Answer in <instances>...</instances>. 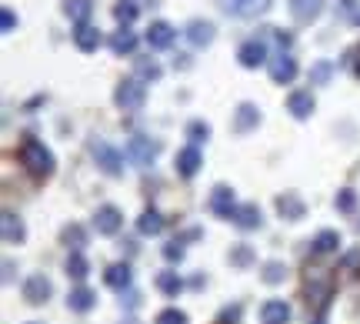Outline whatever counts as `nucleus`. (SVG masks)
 Wrapping results in <instances>:
<instances>
[{
    "label": "nucleus",
    "mask_w": 360,
    "mask_h": 324,
    "mask_svg": "<svg viewBox=\"0 0 360 324\" xmlns=\"http://www.w3.org/2000/svg\"><path fill=\"white\" fill-rule=\"evenodd\" d=\"M20 164H24L33 177H40V181L54 174V154H50L37 138H24V144H20Z\"/></svg>",
    "instance_id": "obj_1"
},
{
    "label": "nucleus",
    "mask_w": 360,
    "mask_h": 324,
    "mask_svg": "<svg viewBox=\"0 0 360 324\" xmlns=\"http://www.w3.org/2000/svg\"><path fill=\"white\" fill-rule=\"evenodd\" d=\"M90 154H93L97 168L104 170V174H110V177L123 174V154H120L117 147H110L107 140H93V144H90Z\"/></svg>",
    "instance_id": "obj_2"
},
{
    "label": "nucleus",
    "mask_w": 360,
    "mask_h": 324,
    "mask_svg": "<svg viewBox=\"0 0 360 324\" xmlns=\"http://www.w3.org/2000/svg\"><path fill=\"white\" fill-rule=\"evenodd\" d=\"M114 101H117L123 110H140L144 108V101H147V91H144V84L137 78H127L117 84V91H114Z\"/></svg>",
    "instance_id": "obj_3"
},
{
    "label": "nucleus",
    "mask_w": 360,
    "mask_h": 324,
    "mask_svg": "<svg viewBox=\"0 0 360 324\" xmlns=\"http://www.w3.org/2000/svg\"><path fill=\"white\" fill-rule=\"evenodd\" d=\"M127 157H130L134 164H140V168H147L150 161L157 157V144L150 138H130L127 140Z\"/></svg>",
    "instance_id": "obj_4"
},
{
    "label": "nucleus",
    "mask_w": 360,
    "mask_h": 324,
    "mask_svg": "<svg viewBox=\"0 0 360 324\" xmlns=\"http://www.w3.org/2000/svg\"><path fill=\"white\" fill-rule=\"evenodd\" d=\"M307 294H310L307 301H314L320 311L327 308V297H330V278H327V274L307 271Z\"/></svg>",
    "instance_id": "obj_5"
},
{
    "label": "nucleus",
    "mask_w": 360,
    "mask_h": 324,
    "mask_svg": "<svg viewBox=\"0 0 360 324\" xmlns=\"http://www.w3.org/2000/svg\"><path fill=\"white\" fill-rule=\"evenodd\" d=\"M270 78H273V84H290V80L297 78V61L290 54H277L270 61Z\"/></svg>",
    "instance_id": "obj_6"
},
{
    "label": "nucleus",
    "mask_w": 360,
    "mask_h": 324,
    "mask_svg": "<svg viewBox=\"0 0 360 324\" xmlns=\"http://www.w3.org/2000/svg\"><path fill=\"white\" fill-rule=\"evenodd\" d=\"M120 224H123V214H120L117 207H110V204H104V207L93 214V228H97V234H117Z\"/></svg>",
    "instance_id": "obj_7"
},
{
    "label": "nucleus",
    "mask_w": 360,
    "mask_h": 324,
    "mask_svg": "<svg viewBox=\"0 0 360 324\" xmlns=\"http://www.w3.org/2000/svg\"><path fill=\"white\" fill-rule=\"evenodd\" d=\"M54 291V284L44 278V274H33V278L24 281V297H27L30 304H44L47 297Z\"/></svg>",
    "instance_id": "obj_8"
},
{
    "label": "nucleus",
    "mask_w": 360,
    "mask_h": 324,
    "mask_svg": "<svg viewBox=\"0 0 360 324\" xmlns=\"http://www.w3.org/2000/svg\"><path fill=\"white\" fill-rule=\"evenodd\" d=\"M210 207H213V214L220 217H234V211H237V201H234V191L230 187H213V194H210Z\"/></svg>",
    "instance_id": "obj_9"
},
{
    "label": "nucleus",
    "mask_w": 360,
    "mask_h": 324,
    "mask_svg": "<svg viewBox=\"0 0 360 324\" xmlns=\"http://www.w3.org/2000/svg\"><path fill=\"white\" fill-rule=\"evenodd\" d=\"M277 211H280L287 221H300V217L307 214V204H303V198H300V194L287 191V194H280V198H277Z\"/></svg>",
    "instance_id": "obj_10"
},
{
    "label": "nucleus",
    "mask_w": 360,
    "mask_h": 324,
    "mask_svg": "<svg viewBox=\"0 0 360 324\" xmlns=\"http://www.w3.org/2000/svg\"><path fill=\"white\" fill-rule=\"evenodd\" d=\"M174 37H177V31H174L170 24H164V20H157V24H150L147 44L153 47V50H167V47L174 44Z\"/></svg>",
    "instance_id": "obj_11"
},
{
    "label": "nucleus",
    "mask_w": 360,
    "mask_h": 324,
    "mask_svg": "<svg viewBox=\"0 0 360 324\" xmlns=\"http://www.w3.org/2000/svg\"><path fill=\"white\" fill-rule=\"evenodd\" d=\"M237 61L243 64V67H260V64L267 61V47H264V40H247V44L237 50Z\"/></svg>",
    "instance_id": "obj_12"
},
{
    "label": "nucleus",
    "mask_w": 360,
    "mask_h": 324,
    "mask_svg": "<svg viewBox=\"0 0 360 324\" xmlns=\"http://www.w3.org/2000/svg\"><path fill=\"white\" fill-rule=\"evenodd\" d=\"M0 231H3V241L7 244H20L24 241V221L14 214V211H3V217H0Z\"/></svg>",
    "instance_id": "obj_13"
},
{
    "label": "nucleus",
    "mask_w": 360,
    "mask_h": 324,
    "mask_svg": "<svg viewBox=\"0 0 360 324\" xmlns=\"http://www.w3.org/2000/svg\"><path fill=\"white\" fill-rule=\"evenodd\" d=\"M287 110H290L297 121L310 117V114H314V97H310V91H294L290 94V97H287Z\"/></svg>",
    "instance_id": "obj_14"
},
{
    "label": "nucleus",
    "mask_w": 360,
    "mask_h": 324,
    "mask_svg": "<svg viewBox=\"0 0 360 324\" xmlns=\"http://www.w3.org/2000/svg\"><path fill=\"white\" fill-rule=\"evenodd\" d=\"M200 164H204V157H200V151H197L194 144L183 147V151L177 154V174L180 177H194L197 170H200Z\"/></svg>",
    "instance_id": "obj_15"
},
{
    "label": "nucleus",
    "mask_w": 360,
    "mask_h": 324,
    "mask_svg": "<svg viewBox=\"0 0 360 324\" xmlns=\"http://www.w3.org/2000/svg\"><path fill=\"white\" fill-rule=\"evenodd\" d=\"M257 124H260V110L254 104H240L237 114H234V131L237 134H247V131H254Z\"/></svg>",
    "instance_id": "obj_16"
},
{
    "label": "nucleus",
    "mask_w": 360,
    "mask_h": 324,
    "mask_svg": "<svg viewBox=\"0 0 360 324\" xmlns=\"http://www.w3.org/2000/svg\"><path fill=\"white\" fill-rule=\"evenodd\" d=\"M100 40H104V37H100V31H97V27H90V24H77V31H74V44L80 47V50H97V47H100Z\"/></svg>",
    "instance_id": "obj_17"
},
{
    "label": "nucleus",
    "mask_w": 360,
    "mask_h": 324,
    "mask_svg": "<svg viewBox=\"0 0 360 324\" xmlns=\"http://www.w3.org/2000/svg\"><path fill=\"white\" fill-rule=\"evenodd\" d=\"M130 278H134V274H130L127 264H110L104 271V281L114 288V291H127V288H130Z\"/></svg>",
    "instance_id": "obj_18"
},
{
    "label": "nucleus",
    "mask_w": 360,
    "mask_h": 324,
    "mask_svg": "<svg viewBox=\"0 0 360 324\" xmlns=\"http://www.w3.org/2000/svg\"><path fill=\"white\" fill-rule=\"evenodd\" d=\"M260 318H264V324H287L290 321V304L287 301H267L260 308Z\"/></svg>",
    "instance_id": "obj_19"
},
{
    "label": "nucleus",
    "mask_w": 360,
    "mask_h": 324,
    "mask_svg": "<svg viewBox=\"0 0 360 324\" xmlns=\"http://www.w3.org/2000/svg\"><path fill=\"white\" fill-rule=\"evenodd\" d=\"M230 14H240V17H254V14H264L270 7V0H227L224 3Z\"/></svg>",
    "instance_id": "obj_20"
},
{
    "label": "nucleus",
    "mask_w": 360,
    "mask_h": 324,
    "mask_svg": "<svg viewBox=\"0 0 360 324\" xmlns=\"http://www.w3.org/2000/svg\"><path fill=\"white\" fill-rule=\"evenodd\" d=\"M234 224L243 228V231L260 228V207H257V204H240L237 211H234Z\"/></svg>",
    "instance_id": "obj_21"
},
{
    "label": "nucleus",
    "mask_w": 360,
    "mask_h": 324,
    "mask_svg": "<svg viewBox=\"0 0 360 324\" xmlns=\"http://www.w3.org/2000/svg\"><path fill=\"white\" fill-rule=\"evenodd\" d=\"M324 0H290V14L297 17L300 24H310L317 14H320Z\"/></svg>",
    "instance_id": "obj_22"
},
{
    "label": "nucleus",
    "mask_w": 360,
    "mask_h": 324,
    "mask_svg": "<svg viewBox=\"0 0 360 324\" xmlns=\"http://www.w3.org/2000/svg\"><path fill=\"white\" fill-rule=\"evenodd\" d=\"M187 40L194 47H207L210 40H213V24H207V20H194L190 27H187Z\"/></svg>",
    "instance_id": "obj_23"
},
{
    "label": "nucleus",
    "mask_w": 360,
    "mask_h": 324,
    "mask_svg": "<svg viewBox=\"0 0 360 324\" xmlns=\"http://www.w3.org/2000/svg\"><path fill=\"white\" fill-rule=\"evenodd\" d=\"M93 304H97V294L90 291V288H74V291H70V297H67V308L80 311V314H84V311H90Z\"/></svg>",
    "instance_id": "obj_24"
},
{
    "label": "nucleus",
    "mask_w": 360,
    "mask_h": 324,
    "mask_svg": "<svg viewBox=\"0 0 360 324\" xmlns=\"http://www.w3.org/2000/svg\"><path fill=\"white\" fill-rule=\"evenodd\" d=\"M337 247H340V234L337 231H320L314 241H310V251H314V254H333Z\"/></svg>",
    "instance_id": "obj_25"
},
{
    "label": "nucleus",
    "mask_w": 360,
    "mask_h": 324,
    "mask_svg": "<svg viewBox=\"0 0 360 324\" xmlns=\"http://www.w3.org/2000/svg\"><path fill=\"white\" fill-rule=\"evenodd\" d=\"M90 10H93V0H67L63 3V14L70 17V20H77V24H87Z\"/></svg>",
    "instance_id": "obj_26"
},
{
    "label": "nucleus",
    "mask_w": 360,
    "mask_h": 324,
    "mask_svg": "<svg viewBox=\"0 0 360 324\" xmlns=\"http://www.w3.org/2000/svg\"><path fill=\"white\" fill-rule=\"evenodd\" d=\"M137 231L140 234H160L164 231V217L157 214V211H144L140 221H137Z\"/></svg>",
    "instance_id": "obj_27"
},
{
    "label": "nucleus",
    "mask_w": 360,
    "mask_h": 324,
    "mask_svg": "<svg viewBox=\"0 0 360 324\" xmlns=\"http://www.w3.org/2000/svg\"><path fill=\"white\" fill-rule=\"evenodd\" d=\"M157 288L164 294H170V297H177L183 291V281H180L177 271H164V274H157Z\"/></svg>",
    "instance_id": "obj_28"
},
{
    "label": "nucleus",
    "mask_w": 360,
    "mask_h": 324,
    "mask_svg": "<svg viewBox=\"0 0 360 324\" xmlns=\"http://www.w3.org/2000/svg\"><path fill=\"white\" fill-rule=\"evenodd\" d=\"M110 47H114V54H130V50L137 47L134 31H127V27H123V31H117L114 37H110Z\"/></svg>",
    "instance_id": "obj_29"
},
{
    "label": "nucleus",
    "mask_w": 360,
    "mask_h": 324,
    "mask_svg": "<svg viewBox=\"0 0 360 324\" xmlns=\"http://www.w3.org/2000/svg\"><path fill=\"white\" fill-rule=\"evenodd\" d=\"M67 274H70V278H77V281H84L90 274V264H87V258H84L80 251H74V254L67 258Z\"/></svg>",
    "instance_id": "obj_30"
},
{
    "label": "nucleus",
    "mask_w": 360,
    "mask_h": 324,
    "mask_svg": "<svg viewBox=\"0 0 360 324\" xmlns=\"http://www.w3.org/2000/svg\"><path fill=\"white\" fill-rule=\"evenodd\" d=\"M63 241H67V247L80 251V247L87 244V231H84L80 224H70V228H63Z\"/></svg>",
    "instance_id": "obj_31"
},
{
    "label": "nucleus",
    "mask_w": 360,
    "mask_h": 324,
    "mask_svg": "<svg viewBox=\"0 0 360 324\" xmlns=\"http://www.w3.org/2000/svg\"><path fill=\"white\" fill-rule=\"evenodd\" d=\"M137 14H140V10H137V3H134V0H120L117 7H114V17H117L120 24H134Z\"/></svg>",
    "instance_id": "obj_32"
},
{
    "label": "nucleus",
    "mask_w": 360,
    "mask_h": 324,
    "mask_svg": "<svg viewBox=\"0 0 360 324\" xmlns=\"http://www.w3.org/2000/svg\"><path fill=\"white\" fill-rule=\"evenodd\" d=\"M284 278H287V267H284L280 261L264 264V281H267V284H280Z\"/></svg>",
    "instance_id": "obj_33"
},
{
    "label": "nucleus",
    "mask_w": 360,
    "mask_h": 324,
    "mask_svg": "<svg viewBox=\"0 0 360 324\" xmlns=\"http://www.w3.org/2000/svg\"><path fill=\"white\" fill-rule=\"evenodd\" d=\"M330 74H333V64H327V61L314 64V67H310V84H327Z\"/></svg>",
    "instance_id": "obj_34"
},
{
    "label": "nucleus",
    "mask_w": 360,
    "mask_h": 324,
    "mask_svg": "<svg viewBox=\"0 0 360 324\" xmlns=\"http://www.w3.org/2000/svg\"><path fill=\"white\" fill-rule=\"evenodd\" d=\"M187 138L194 140V144H200V140L210 138V127L204 121H190V124H187Z\"/></svg>",
    "instance_id": "obj_35"
},
{
    "label": "nucleus",
    "mask_w": 360,
    "mask_h": 324,
    "mask_svg": "<svg viewBox=\"0 0 360 324\" xmlns=\"http://www.w3.org/2000/svg\"><path fill=\"white\" fill-rule=\"evenodd\" d=\"M153 324H187V314L183 311H177V308H167V311H160L157 314V321Z\"/></svg>",
    "instance_id": "obj_36"
},
{
    "label": "nucleus",
    "mask_w": 360,
    "mask_h": 324,
    "mask_svg": "<svg viewBox=\"0 0 360 324\" xmlns=\"http://www.w3.org/2000/svg\"><path fill=\"white\" fill-rule=\"evenodd\" d=\"M354 207H357V194H354V191H337V211L350 214Z\"/></svg>",
    "instance_id": "obj_37"
},
{
    "label": "nucleus",
    "mask_w": 360,
    "mask_h": 324,
    "mask_svg": "<svg viewBox=\"0 0 360 324\" xmlns=\"http://www.w3.org/2000/svg\"><path fill=\"white\" fill-rule=\"evenodd\" d=\"M137 74H140V78H147V80H157L160 78V67H157L153 61H137Z\"/></svg>",
    "instance_id": "obj_38"
},
{
    "label": "nucleus",
    "mask_w": 360,
    "mask_h": 324,
    "mask_svg": "<svg viewBox=\"0 0 360 324\" xmlns=\"http://www.w3.org/2000/svg\"><path fill=\"white\" fill-rule=\"evenodd\" d=\"M250 258H254V254H250V247H247V244H240L237 251H230V264H237V267L250 264Z\"/></svg>",
    "instance_id": "obj_39"
},
{
    "label": "nucleus",
    "mask_w": 360,
    "mask_h": 324,
    "mask_svg": "<svg viewBox=\"0 0 360 324\" xmlns=\"http://www.w3.org/2000/svg\"><path fill=\"white\" fill-rule=\"evenodd\" d=\"M164 258H167V261H180V258H183V247H180V241H170V244L164 247Z\"/></svg>",
    "instance_id": "obj_40"
},
{
    "label": "nucleus",
    "mask_w": 360,
    "mask_h": 324,
    "mask_svg": "<svg viewBox=\"0 0 360 324\" xmlns=\"http://www.w3.org/2000/svg\"><path fill=\"white\" fill-rule=\"evenodd\" d=\"M0 24H3V31H7V34L14 31V24H17L14 10H7V7H3V14H0Z\"/></svg>",
    "instance_id": "obj_41"
},
{
    "label": "nucleus",
    "mask_w": 360,
    "mask_h": 324,
    "mask_svg": "<svg viewBox=\"0 0 360 324\" xmlns=\"http://www.w3.org/2000/svg\"><path fill=\"white\" fill-rule=\"evenodd\" d=\"M357 261H360V251H350V254H344V267H354Z\"/></svg>",
    "instance_id": "obj_42"
},
{
    "label": "nucleus",
    "mask_w": 360,
    "mask_h": 324,
    "mask_svg": "<svg viewBox=\"0 0 360 324\" xmlns=\"http://www.w3.org/2000/svg\"><path fill=\"white\" fill-rule=\"evenodd\" d=\"M314 324H324V321H314Z\"/></svg>",
    "instance_id": "obj_43"
},
{
    "label": "nucleus",
    "mask_w": 360,
    "mask_h": 324,
    "mask_svg": "<svg viewBox=\"0 0 360 324\" xmlns=\"http://www.w3.org/2000/svg\"><path fill=\"white\" fill-rule=\"evenodd\" d=\"M357 20H360V14H357Z\"/></svg>",
    "instance_id": "obj_44"
},
{
    "label": "nucleus",
    "mask_w": 360,
    "mask_h": 324,
    "mask_svg": "<svg viewBox=\"0 0 360 324\" xmlns=\"http://www.w3.org/2000/svg\"><path fill=\"white\" fill-rule=\"evenodd\" d=\"M33 324H37V321H33Z\"/></svg>",
    "instance_id": "obj_45"
}]
</instances>
